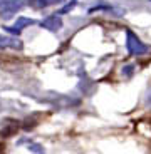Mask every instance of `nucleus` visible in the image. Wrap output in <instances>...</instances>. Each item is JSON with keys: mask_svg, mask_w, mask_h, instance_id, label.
<instances>
[{"mask_svg": "<svg viewBox=\"0 0 151 154\" xmlns=\"http://www.w3.org/2000/svg\"><path fill=\"white\" fill-rule=\"evenodd\" d=\"M34 23H39L35 19H29V17H19V19L15 20V25H12V27L15 29V30H19L20 34H22V30L25 27H29V25H34Z\"/></svg>", "mask_w": 151, "mask_h": 154, "instance_id": "4", "label": "nucleus"}, {"mask_svg": "<svg viewBox=\"0 0 151 154\" xmlns=\"http://www.w3.org/2000/svg\"><path fill=\"white\" fill-rule=\"evenodd\" d=\"M76 4H77V0H71V2H67V4L64 5V7H62L61 10L57 12V14H55V15H59V17H61V15H64V14H69V12L72 10L74 7H76Z\"/></svg>", "mask_w": 151, "mask_h": 154, "instance_id": "7", "label": "nucleus"}, {"mask_svg": "<svg viewBox=\"0 0 151 154\" xmlns=\"http://www.w3.org/2000/svg\"><path fill=\"white\" fill-rule=\"evenodd\" d=\"M0 4H2V0H0Z\"/></svg>", "mask_w": 151, "mask_h": 154, "instance_id": "11", "label": "nucleus"}, {"mask_svg": "<svg viewBox=\"0 0 151 154\" xmlns=\"http://www.w3.org/2000/svg\"><path fill=\"white\" fill-rule=\"evenodd\" d=\"M126 49L131 55H144L149 52V47L146 45L144 42H141L140 37L134 34L133 30L126 29Z\"/></svg>", "mask_w": 151, "mask_h": 154, "instance_id": "1", "label": "nucleus"}, {"mask_svg": "<svg viewBox=\"0 0 151 154\" xmlns=\"http://www.w3.org/2000/svg\"><path fill=\"white\" fill-rule=\"evenodd\" d=\"M27 149L30 151V152H34V154H46V149H44L40 144H37V143H29Z\"/></svg>", "mask_w": 151, "mask_h": 154, "instance_id": "8", "label": "nucleus"}, {"mask_svg": "<svg viewBox=\"0 0 151 154\" xmlns=\"http://www.w3.org/2000/svg\"><path fill=\"white\" fill-rule=\"evenodd\" d=\"M39 25L42 29H46V30H49V32H57V30H61V29H62V19L54 14V15L46 17L42 22H39Z\"/></svg>", "mask_w": 151, "mask_h": 154, "instance_id": "3", "label": "nucleus"}, {"mask_svg": "<svg viewBox=\"0 0 151 154\" xmlns=\"http://www.w3.org/2000/svg\"><path fill=\"white\" fill-rule=\"evenodd\" d=\"M0 49H12V50H24V42L14 35H0Z\"/></svg>", "mask_w": 151, "mask_h": 154, "instance_id": "2", "label": "nucleus"}, {"mask_svg": "<svg viewBox=\"0 0 151 154\" xmlns=\"http://www.w3.org/2000/svg\"><path fill=\"white\" fill-rule=\"evenodd\" d=\"M59 2H62V0H27V4L34 8H46L49 5L59 4Z\"/></svg>", "mask_w": 151, "mask_h": 154, "instance_id": "5", "label": "nucleus"}, {"mask_svg": "<svg viewBox=\"0 0 151 154\" xmlns=\"http://www.w3.org/2000/svg\"><path fill=\"white\" fill-rule=\"evenodd\" d=\"M109 12V14H112V12L116 10L114 7H111V5H96V7H91L89 10H87V14H94V12Z\"/></svg>", "mask_w": 151, "mask_h": 154, "instance_id": "6", "label": "nucleus"}, {"mask_svg": "<svg viewBox=\"0 0 151 154\" xmlns=\"http://www.w3.org/2000/svg\"><path fill=\"white\" fill-rule=\"evenodd\" d=\"M133 70H134V67H133L131 64H129V66H124V67H123V74H124L126 77H131V75H133Z\"/></svg>", "mask_w": 151, "mask_h": 154, "instance_id": "9", "label": "nucleus"}, {"mask_svg": "<svg viewBox=\"0 0 151 154\" xmlns=\"http://www.w3.org/2000/svg\"><path fill=\"white\" fill-rule=\"evenodd\" d=\"M146 104L151 106V87H149V91H148V94H146Z\"/></svg>", "mask_w": 151, "mask_h": 154, "instance_id": "10", "label": "nucleus"}]
</instances>
